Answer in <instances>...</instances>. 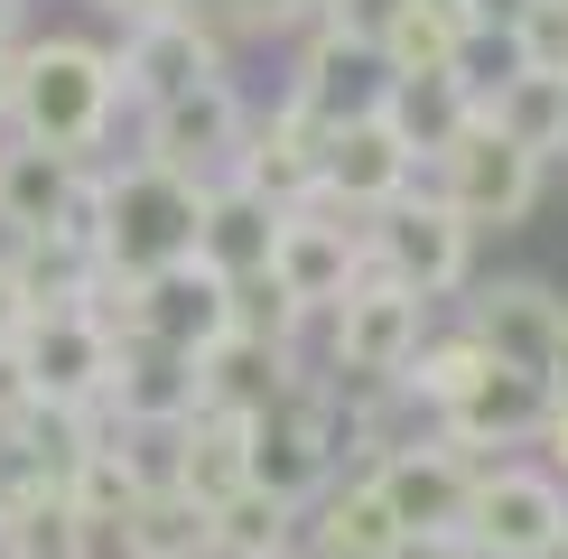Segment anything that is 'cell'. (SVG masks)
<instances>
[{
  "label": "cell",
  "mask_w": 568,
  "mask_h": 559,
  "mask_svg": "<svg viewBox=\"0 0 568 559\" xmlns=\"http://www.w3.org/2000/svg\"><path fill=\"white\" fill-rule=\"evenodd\" d=\"M112 112H122L112 47H93V38L10 47V131H19V140L65 150V159H93V150L112 140Z\"/></svg>",
  "instance_id": "6da1fadb"
},
{
  "label": "cell",
  "mask_w": 568,
  "mask_h": 559,
  "mask_svg": "<svg viewBox=\"0 0 568 559\" xmlns=\"http://www.w3.org/2000/svg\"><path fill=\"white\" fill-rule=\"evenodd\" d=\"M93 186H103V215H93V262L150 280L159 262H186V252H196V196H205V186L150 169V159H131V169H93Z\"/></svg>",
  "instance_id": "7a4b0ae2"
},
{
  "label": "cell",
  "mask_w": 568,
  "mask_h": 559,
  "mask_svg": "<svg viewBox=\"0 0 568 559\" xmlns=\"http://www.w3.org/2000/svg\"><path fill=\"white\" fill-rule=\"evenodd\" d=\"M364 252H373V271H383V280H400V289H419V298H447V289L476 280V224H466L438 186L392 196L383 215L364 224Z\"/></svg>",
  "instance_id": "3957f363"
},
{
  "label": "cell",
  "mask_w": 568,
  "mask_h": 559,
  "mask_svg": "<svg viewBox=\"0 0 568 559\" xmlns=\"http://www.w3.org/2000/svg\"><path fill=\"white\" fill-rule=\"evenodd\" d=\"M243 131H252V103L233 93V75H205V84H186V93L140 112V159L186 177V186H215V177H233Z\"/></svg>",
  "instance_id": "277c9868"
},
{
  "label": "cell",
  "mask_w": 568,
  "mask_h": 559,
  "mask_svg": "<svg viewBox=\"0 0 568 559\" xmlns=\"http://www.w3.org/2000/svg\"><path fill=\"white\" fill-rule=\"evenodd\" d=\"M419 336H429V298L400 289V280L364 271L354 289L326 308V364L345 373V383H400V364L419 355Z\"/></svg>",
  "instance_id": "5b68a950"
},
{
  "label": "cell",
  "mask_w": 568,
  "mask_h": 559,
  "mask_svg": "<svg viewBox=\"0 0 568 559\" xmlns=\"http://www.w3.org/2000/svg\"><path fill=\"white\" fill-rule=\"evenodd\" d=\"M457 531L485 559H559L568 550V485L550 476V466H513L504 457L494 476H476Z\"/></svg>",
  "instance_id": "8992f818"
},
{
  "label": "cell",
  "mask_w": 568,
  "mask_h": 559,
  "mask_svg": "<svg viewBox=\"0 0 568 559\" xmlns=\"http://www.w3.org/2000/svg\"><path fill=\"white\" fill-rule=\"evenodd\" d=\"M364 271H373V252H364V224L354 215H336V205H290L280 233H271V271L262 280L298 317H326Z\"/></svg>",
  "instance_id": "52a82bcc"
},
{
  "label": "cell",
  "mask_w": 568,
  "mask_h": 559,
  "mask_svg": "<svg viewBox=\"0 0 568 559\" xmlns=\"http://www.w3.org/2000/svg\"><path fill=\"white\" fill-rule=\"evenodd\" d=\"M540 419H550V383L523 373V364H485L476 383L438 410V438H447V457H457L466 476H494L504 448H531L540 438Z\"/></svg>",
  "instance_id": "ba28073f"
},
{
  "label": "cell",
  "mask_w": 568,
  "mask_h": 559,
  "mask_svg": "<svg viewBox=\"0 0 568 559\" xmlns=\"http://www.w3.org/2000/svg\"><path fill=\"white\" fill-rule=\"evenodd\" d=\"M112 355H122V336H112L103 317H84V308H38L29 326H19V373H29V402L103 410Z\"/></svg>",
  "instance_id": "9c48e42d"
},
{
  "label": "cell",
  "mask_w": 568,
  "mask_h": 559,
  "mask_svg": "<svg viewBox=\"0 0 568 559\" xmlns=\"http://www.w3.org/2000/svg\"><path fill=\"white\" fill-rule=\"evenodd\" d=\"M429 169H438V196L457 205L476 233H485V224L504 233V224H523L531 205H540V159H531V150H513V140H504V131H485V122H466V131L429 159Z\"/></svg>",
  "instance_id": "30bf717a"
},
{
  "label": "cell",
  "mask_w": 568,
  "mask_h": 559,
  "mask_svg": "<svg viewBox=\"0 0 568 559\" xmlns=\"http://www.w3.org/2000/svg\"><path fill=\"white\" fill-rule=\"evenodd\" d=\"M419 186V150L400 140L383 112H354V122L326 131V177H317V205H336V215H383L392 196H410Z\"/></svg>",
  "instance_id": "8fae6325"
},
{
  "label": "cell",
  "mask_w": 568,
  "mask_h": 559,
  "mask_svg": "<svg viewBox=\"0 0 568 559\" xmlns=\"http://www.w3.org/2000/svg\"><path fill=\"white\" fill-rule=\"evenodd\" d=\"M205 75H224V38L205 29L196 10L122 29V57H112V84H122V103H140V112H150V103H169V93L205 84Z\"/></svg>",
  "instance_id": "7c38bea8"
},
{
  "label": "cell",
  "mask_w": 568,
  "mask_h": 559,
  "mask_svg": "<svg viewBox=\"0 0 568 559\" xmlns=\"http://www.w3.org/2000/svg\"><path fill=\"white\" fill-rule=\"evenodd\" d=\"M373 495L400 531H457L466 522V495H476V476H466L457 457H447V438H392L383 457H373Z\"/></svg>",
  "instance_id": "4fadbf2b"
},
{
  "label": "cell",
  "mask_w": 568,
  "mask_h": 559,
  "mask_svg": "<svg viewBox=\"0 0 568 559\" xmlns=\"http://www.w3.org/2000/svg\"><path fill=\"white\" fill-rule=\"evenodd\" d=\"M233 326V280L215 262H159L150 280H140V308H131V336H159V345H178V355H205Z\"/></svg>",
  "instance_id": "5bb4252c"
},
{
  "label": "cell",
  "mask_w": 568,
  "mask_h": 559,
  "mask_svg": "<svg viewBox=\"0 0 568 559\" xmlns=\"http://www.w3.org/2000/svg\"><path fill=\"white\" fill-rule=\"evenodd\" d=\"M317 177H326V122L298 103H280L271 122L243 131V150H233V186H252L262 205H317Z\"/></svg>",
  "instance_id": "9a60e30c"
},
{
  "label": "cell",
  "mask_w": 568,
  "mask_h": 559,
  "mask_svg": "<svg viewBox=\"0 0 568 559\" xmlns=\"http://www.w3.org/2000/svg\"><path fill=\"white\" fill-rule=\"evenodd\" d=\"M559 326H568V298L550 289V280H531V271L485 280V289L466 298V336H476L494 364H523V373H540V364H550Z\"/></svg>",
  "instance_id": "2e32d148"
},
{
  "label": "cell",
  "mask_w": 568,
  "mask_h": 559,
  "mask_svg": "<svg viewBox=\"0 0 568 559\" xmlns=\"http://www.w3.org/2000/svg\"><path fill=\"white\" fill-rule=\"evenodd\" d=\"M186 410H205L196 355H178V345H159V336H122V355H112V392H103V419H112V429H178Z\"/></svg>",
  "instance_id": "e0dca14e"
},
{
  "label": "cell",
  "mask_w": 568,
  "mask_h": 559,
  "mask_svg": "<svg viewBox=\"0 0 568 559\" xmlns=\"http://www.w3.org/2000/svg\"><path fill=\"white\" fill-rule=\"evenodd\" d=\"M84 186V159L38 150V140H10L0 150V233L10 243H38V233H65V205Z\"/></svg>",
  "instance_id": "ac0fdd59"
},
{
  "label": "cell",
  "mask_w": 568,
  "mask_h": 559,
  "mask_svg": "<svg viewBox=\"0 0 568 559\" xmlns=\"http://www.w3.org/2000/svg\"><path fill=\"white\" fill-rule=\"evenodd\" d=\"M298 373H290V336H252V326H224L215 345L196 355V392H205V410H271L280 392H290Z\"/></svg>",
  "instance_id": "d6986e66"
},
{
  "label": "cell",
  "mask_w": 568,
  "mask_h": 559,
  "mask_svg": "<svg viewBox=\"0 0 568 559\" xmlns=\"http://www.w3.org/2000/svg\"><path fill=\"white\" fill-rule=\"evenodd\" d=\"M169 485L196 504H224L233 485H252V419L243 410H186L169 429Z\"/></svg>",
  "instance_id": "ffe728a7"
},
{
  "label": "cell",
  "mask_w": 568,
  "mask_h": 559,
  "mask_svg": "<svg viewBox=\"0 0 568 559\" xmlns=\"http://www.w3.org/2000/svg\"><path fill=\"white\" fill-rule=\"evenodd\" d=\"M271 233H280V205H262L252 186L215 177V186L196 196V262H215L233 289L271 271Z\"/></svg>",
  "instance_id": "44dd1931"
},
{
  "label": "cell",
  "mask_w": 568,
  "mask_h": 559,
  "mask_svg": "<svg viewBox=\"0 0 568 559\" xmlns=\"http://www.w3.org/2000/svg\"><path fill=\"white\" fill-rule=\"evenodd\" d=\"M476 122L504 131L513 150H531L540 169L568 159V75H531V65H513L504 84H476Z\"/></svg>",
  "instance_id": "7402d4cb"
},
{
  "label": "cell",
  "mask_w": 568,
  "mask_h": 559,
  "mask_svg": "<svg viewBox=\"0 0 568 559\" xmlns=\"http://www.w3.org/2000/svg\"><path fill=\"white\" fill-rule=\"evenodd\" d=\"M373 112H383V122H392V131L419 150V169H429L447 140L476 122V75H466V65H457V75H383Z\"/></svg>",
  "instance_id": "603a6c76"
},
{
  "label": "cell",
  "mask_w": 568,
  "mask_h": 559,
  "mask_svg": "<svg viewBox=\"0 0 568 559\" xmlns=\"http://www.w3.org/2000/svg\"><path fill=\"white\" fill-rule=\"evenodd\" d=\"M373 93H383V57H373V47H354V38H336V29L307 38L298 84H290L298 112H317V122L336 131V122H354V112H373Z\"/></svg>",
  "instance_id": "cb8c5ba5"
},
{
  "label": "cell",
  "mask_w": 568,
  "mask_h": 559,
  "mask_svg": "<svg viewBox=\"0 0 568 559\" xmlns=\"http://www.w3.org/2000/svg\"><path fill=\"white\" fill-rule=\"evenodd\" d=\"M298 512L271 485H233L224 504H205V559H290L298 550Z\"/></svg>",
  "instance_id": "d4e9b609"
},
{
  "label": "cell",
  "mask_w": 568,
  "mask_h": 559,
  "mask_svg": "<svg viewBox=\"0 0 568 559\" xmlns=\"http://www.w3.org/2000/svg\"><path fill=\"white\" fill-rule=\"evenodd\" d=\"M298 531H307V550H326V559H392L400 550V522L383 512V495H373L364 476L326 485V495L298 512Z\"/></svg>",
  "instance_id": "484cf974"
},
{
  "label": "cell",
  "mask_w": 568,
  "mask_h": 559,
  "mask_svg": "<svg viewBox=\"0 0 568 559\" xmlns=\"http://www.w3.org/2000/svg\"><path fill=\"white\" fill-rule=\"evenodd\" d=\"M466 47H476V29H466L457 10H438V0H410V10L383 29V75H457L466 65Z\"/></svg>",
  "instance_id": "4316f807"
},
{
  "label": "cell",
  "mask_w": 568,
  "mask_h": 559,
  "mask_svg": "<svg viewBox=\"0 0 568 559\" xmlns=\"http://www.w3.org/2000/svg\"><path fill=\"white\" fill-rule=\"evenodd\" d=\"M122 559H205V504L178 495V485H150L122 522H112Z\"/></svg>",
  "instance_id": "83f0119b"
},
{
  "label": "cell",
  "mask_w": 568,
  "mask_h": 559,
  "mask_svg": "<svg viewBox=\"0 0 568 559\" xmlns=\"http://www.w3.org/2000/svg\"><path fill=\"white\" fill-rule=\"evenodd\" d=\"M93 541H103V531H93L65 495L0 504V559H93Z\"/></svg>",
  "instance_id": "f1b7e54d"
},
{
  "label": "cell",
  "mask_w": 568,
  "mask_h": 559,
  "mask_svg": "<svg viewBox=\"0 0 568 559\" xmlns=\"http://www.w3.org/2000/svg\"><path fill=\"white\" fill-rule=\"evenodd\" d=\"M485 364H494V355L466 336V326H457V336H419V355L400 364V383H392V392H400V402H419V410H447Z\"/></svg>",
  "instance_id": "f546056e"
},
{
  "label": "cell",
  "mask_w": 568,
  "mask_h": 559,
  "mask_svg": "<svg viewBox=\"0 0 568 559\" xmlns=\"http://www.w3.org/2000/svg\"><path fill=\"white\" fill-rule=\"evenodd\" d=\"M513 65H531V75H568V0H531V10L513 19Z\"/></svg>",
  "instance_id": "4dcf8cb0"
},
{
  "label": "cell",
  "mask_w": 568,
  "mask_h": 559,
  "mask_svg": "<svg viewBox=\"0 0 568 559\" xmlns=\"http://www.w3.org/2000/svg\"><path fill=\"white\" fill-rule=\"evenodd\" d=\"M400 10H410V0H336V19H326V29L354 38V47H383V29H392Z\"/></svg>",
  "instance_id": "1f68e13d"
},
{
  "label": "cell",
  "mask_w": 568,
  "mask_h": 559,
  "mask_svg": "<svg viewBox=\"0 0 568 559\" xmlns=\"http://www.w3.org/2000/svg\"><path fill=\"white\" fill-rule=\"evenodd\" d=\"M392 559H485L466 531H400V550Z\"/></svg>",
  "instance_id": "d6a6232c"
},
{
  "label": "cell",
  "mask_w": 568,
  "mask_h": 559,
  "mask_svg": "<svg viewBox=\"0 0 568 559\" xmlns=\"http://www.w3.org/2000/svg\"><path fill=\"white\" fill-rule=\"evenodd\" d=\"M531 448L550 457V476L568 485V402H559V392H550V419H540V438H531Z\"/></svg>",
  "instance_id": "836d02e7"
},
{
  "label": "cell",
  "mask_w": 568,
  "mask_h": 559,
  "mask_svg": "<svg viewBox=\"0 0 568 559\" xmlns=\"http://www.w3.org/2000/svg\"><path fill=\"white\" fill-rule=\"evenodd\" d=\"M523 10H531V0H466V29H476V38H485V29L513 38V19H523Z\"/></svg>",
  "instance_id": "e575fe53"
},
{
  "label": "cell",
  "mask_w": 568,
  "mask_h": 559,
  "mask_svg": "<svg viewBox=\"0 0 568 559\" xmlns=\"http://www.w3.org/2000/svg\"><path fill=\"white\" fill-rule=\"evenodd\" d=\"M19 326H29V298H19L10 262H0V345H19Z\"/></svg>",
  "instance_id": "d590c367"
},
{
  "label": "cell",
  "mask_w": 568,
  "mask_h": 559,
  "mask_svg": "<svg viewBox=\"0 0 568 559\" xmlns=\"http://www.w3.org/2000/svg\"><path fill=\"white\" fill-rule=\"evenodd\" d=\"M103 10H112V19H122V29H140V19H178V10H186V0H103Z\"/></svg>",
  "instance_id": "8d00e7d4"
},
{
  "label": "cell",
  "mask_w": 568,
  "mask_h": 559,
  "mask_svg": "<svg viewBox=\"0 0 568 559\" xmlns=\"http://www.w3.org/2000/svg\"><path fill=\"white\" fill-rule=\"evenodd\" d=\"M540 383H550L559 402H568V326H559V345H550V364H540Z\"/></svg>",
  "instance_id": "74e56055"
},
{
  "label": "cell",
  "mask_w": 568,
  "mask_h": 559,
  "mask_svg": "<svg viewBox=\"0 0 568 559\" xmlns=\"http://www.w3.org/2000/svg\"><path fill=\"white\" fill-rule=\"evenodd\" d=\"M280 19H317V29H326V19H336V0H280Z\"/></svg>",
  "instance_id": "f35d334b"
},
{
  "label": "cell",
  "mask_w": 568,
  "mask_h": 559,
  "mask_svg": "<svg viewBox=\"0 0 568 559\" xmlns=\"http://www.w3.org/2000/svg\"><path fill=\"white\" fill-rule=\"evenodd\" d=\"M19 19H29V0H0V47H19Z\"/></svg>",
  "instance_id": "ab89813d"
},
{
  "label": "cell",
  "mask_w": 568,
  "mask_h": 559,
  "mask_svg": "<svg viewBox=\"0 0 568 559\" xmlns=\"http://www.w3.org/2000/svg\"><path fill=\"white\" fill-rule=\"evenodd\" d=\"M0 122H10V47H0Z\"/></svg>",
  "instance_id": "60d3db41"
},
{
  "label": "cell",
  "mask_w": 568,
  "mask_h": 559,
  "mask_svg": "<svg viewBox=\"0 0 568 559\" xmlns=\"http://www.w3.org/2000/svg\"><path fill=\"white\" fill-rule=\"evenodd\" d=\"M438 10H457V19H466V0H438Z\"/></svg>",
  "instance_id": "b9f144b4"
},
{
  "label": "cell",
  "mask_w": 568,
  "mask_h": 559,
  "mask_svg": "<svg viewBox=\"0 0 568 559\" xmlns=\"http://www.w3.org/2000/svg\"><path fill=\"white\" fill-rule=\"evenodd\" d=\"M307 559H326V550H307Z\"/></svg>",
  "instance_id": "7bdbcfd3"
}]
</instances>
